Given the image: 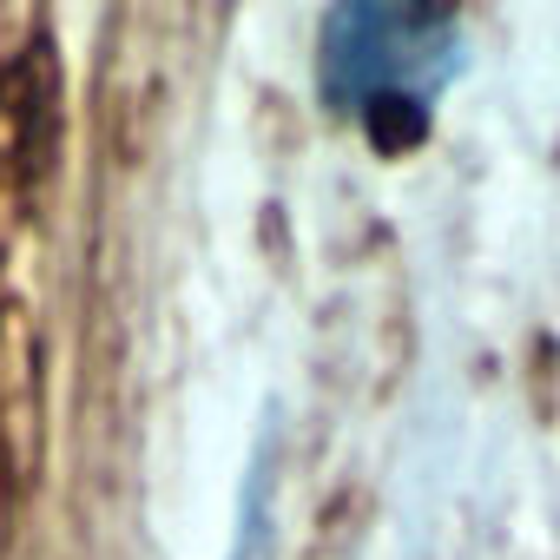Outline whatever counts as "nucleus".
<instances>
[{
  "label": "nucleus",
  "mask_w": 560,
  "mask_h": 560,
  "mask_svg": "<svg viewBox=\"0 0 560 560\" xmlns=\"http://www.w3.org/2000/svg\"><path fill=\"white\" fill-rule=\"evenodd\" d=\"M462 67V27L448 8H396V0H343L317 27V86L337 113L376 100H429Z\"/></svg>",
  "instance_id": "obj_1"
}]
</instances>
